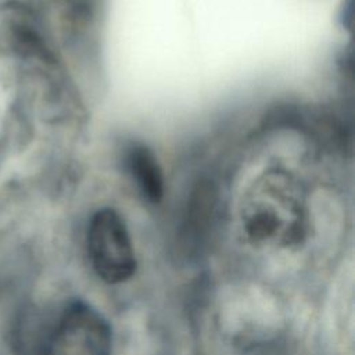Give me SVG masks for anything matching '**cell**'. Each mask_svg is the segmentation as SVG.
<instances>
[{
    "mask_svg": "<svg viewBox=\"0 0 355 355\" xmlns=\"http://www.w3.org/2000/svg\"><path fill=\"white\" fill-rule=\"evenodd\" d=\"M107 320L83 301L71 302L46 336L40 355H110Z\"/></svg>",
    "mask_w": 355,
    "mask_h": 355,
    "instance_id": "cell-1",
    "label": "cell"
},
{
    "mask_svg": "<svg viewBox=\"0 0 355 355\" xmlns=\"http://www.w3.org/2000/svg\"><path fill=\"white\" fill-rule=\"evenodd\" d=\"M87 252L94 272L107 283H122L135 273L136 258L128 227L111 208L100 209L92 216Z\"/></svg>",
    "mask_w": 355,
    "mask_h": 355,
    "instance_id": "cell-2",
    "label": "cell"
},
{
    "mask_svg": "<svg viewBox=\"0 0 355 355\" xmlns=\"http://www.w3.org/2000/svg\"><path fill=\"white\" fill-rule=\"evenodd\" d=\"M122 162L141 196L158 202L164 194V178L154 153L143 143L130 141L123 147Z\"/></svg>",
    "mask_w": 355,
    "mask_h": 355,
    "instance_id": "cell-3",
    "label": "cell"
}]
</instances>
